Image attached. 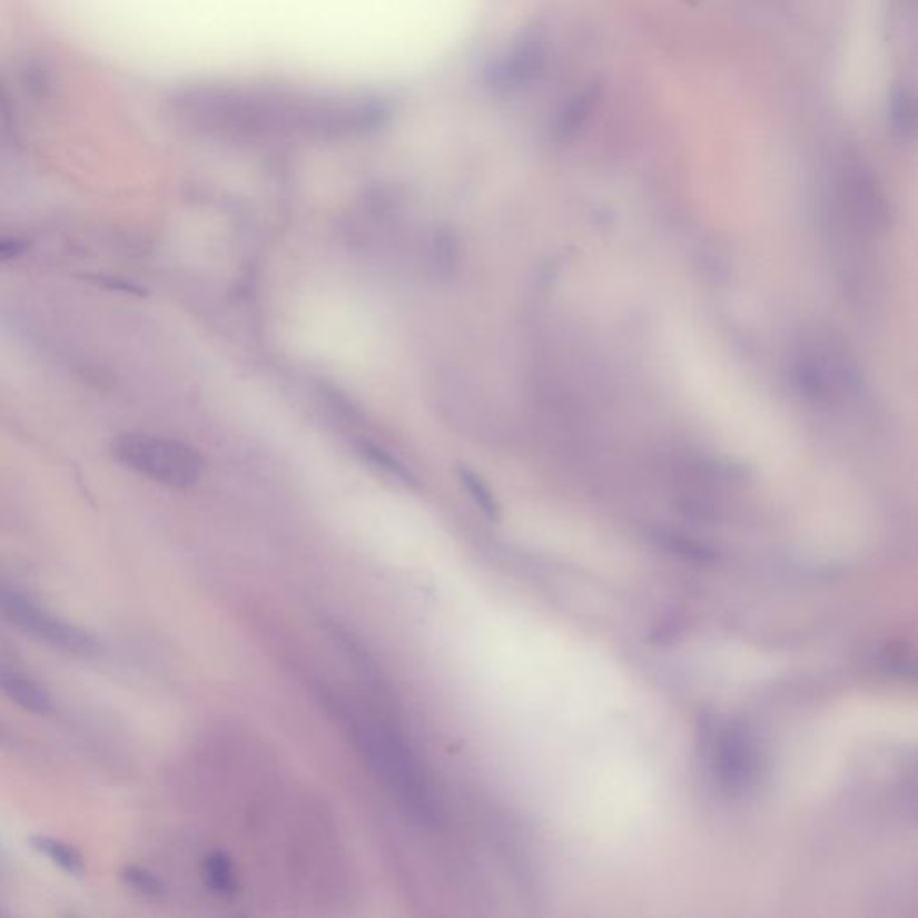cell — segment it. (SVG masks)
Listing matches in <instances>:
<instances>
[{
    "label": "cell",
    "mask_w": 918,
    "mask_h": 918,
    "mask_svg": "<svg viewBox=\"0 0 918 918\" xmlns=\"http://www.w3.org/2000/svg\"><path fill=\"white\" fill-rule=\"evenodd\" d=\"M181 122L217 134L304 131L365 134L386 119V108L368 98H313L257 88H190L172 101Z\"/></svg>",
    "instance_id": "obj_1"
},
{
    "label": "cell",
    "mask_w": 918,
    "mask_h": 918,
    "mask_svg": "<svg viewBox=\"0 0 918 918\" xmlns=\"http://www.w3.org/2000/svg\"><path fill=\"white\" fill-rule=\"evenodd\" d=\"M343 720L351 724L352 738L369 767L397 797L407 815L422 823L436 820V806L430 786L404 739L377 721L354 714L345 715Z\"/></svg>",
    "instance_id": "obj_2"
},
{
    "label": "cell",
    "mask_w": 918,
    "mask_h": 918,
    "mask_svg": "<svg viewBox=\"0 0 918 918\" xmlns=\"http://www.w3.org/2000/svg\"><path fill=\"white\" fill-rule=\"evenodd\" d=\"M110 451L125 468L167 488H190L198 485L204 474L201 454L180 440L122 433L111 440Z\"/></svg>",
    "instance_id": "obj_3"
},
{
    "label": "cell",
    "mask_w": 918,
    "mask_h": 918,
    "mask_svg": "<svg viewBox=\"0 0 918 918\" xmlns=\"http://www.w3.org/2000/svg\"><path fill=\"white\" fill-rule=\"evenodd\" d=\"M0 614L11 624L69 655L93 659L105 650L93 633L52 614L42 603L0 578Z\"/></svg>",
    "instance_id": "obj_4"
},
{
    "label": "cell",
    "mask_w": 918,
    "mask_h": 918,
    "mask_svg": "<svg viewBox=\"0 0 918 918\" xmlns=\"http://www.w3.org/2000/svg\"><path fill=\"white\" fill-rule=\"evenodd\" d=\"M714 773L729 791L743 793L757 773V753L744 730L727 724L714 743Z\"/></svg>",
    "instance_id": "obj_5"
},
{
    "label": "cell",
    "mask_w": 918,
    "mask_h": 918,
    "mask_svg": "<svg viewBox=\"0 0 918 918\" xmlns=\"http://www.w3.org/2000/svg\"><path fill=\"white\" fill-rule=\"evenodd\" d=\"M0 692L31 714L47 718L56 712L55 698L43 685L4 664H0Z\"/></svg>",
    "instance_id": "obj_6"
},
{
    "label": "cell",
    "mask_w": 918,
    "mask_h": 918,
    "mask_svg": "<svg viewBox=\"0 0 918 918\" xmlns=\"http://www.w3.org/2000/svg\"><path fill=\"white\" fill-rule=\"evenodd\" d=\"M31 849L37 850L40 856L49 859L55 867L72 877H83L87 872V865L78 849L66 841L56 840L51 836L34 835L29 838Z\"/></svg>",
    "instance_id": "obj_7"
},
{
    "label": "cell",
    "mask_w": 918,
    "mask_h": 918,
    "mask_svg": "<svg viewBox=\"0 0 918 918\" xmlns=\"http://www.w3.org/2000/svg\"><path fill=\"white\" fill-rule=\"evenodd\" d=\"M457 477L462 481L463 488L471 494L474 503L480 506L481 512L485 513L486 517L492 519V521L499 519L501 506H499L497 497H495L492 488L486 485V481L476 471H472L471 466H460Z\"/></svg>",
    "instance_id": "obj_8"
},
{
    "label": "cell",
    "mask_w": 918,
    "mask_h": 918,
    "mask_svg": "<svg viewBox=\"0 0 918 918\" xmlns=\"http://www.w3.org/2000/svg\"><path fill=\"white\" fill-rule=\"evenodd\" d=\"M598 96H600V88L592 85V87L585 88L578 98L573 99V102L565 108L562 117H560L559 125H556L559 137L565 139L585 122L586 116L591 113L592 108L598 102Z\"/></svg>",
    "instance_id": "obj_9"
},
{
    "label": "cell",
    "mask_w": 918,
    "mask_h": 918,
    "mask_svg": "<svg viewBox=\"0 0 918 918\" xmlns=\"http://www.w3.org/2000/svg\"><path fill=\"white\" fill-rule=\"evenodd\" d=\"M205 879L219 896H234L237 891L236 872L230 859L223 852H214L205 859Z\"/></svg>",
    "instance_id": "obj_10"
},
{
    "label": "cell",
    "mask_w": 918,
    "mask_h": 918,
    "mask_svg": "<svg viewBox=\"0 0 918 918\" xmlns=\"http://www.w3.org/2000/svg\"><path fill=\"white\" fill-rule=\"evenodd\" d=\"M120 879L130 886V888H134L135 891H139L140 896L144 897H160L164 896V891H166V885H164L162 879H160L157 873L148 870V868L130 865V867H126L125 870L120 872Z\"/></svg>",
    "instance_id": "obj_11"
},
{
    "label": "cell",
    "mask_w": 918,
    "mask_h": 918,
    "mask_svg": "<svg viewBox=\"0 0 918 918\" xmlns=\"http://www.w3.org/2000/svg\"><path fill=\"white\" fill-rule=\"evenodd\" d=\"M662 544H664L665 547H670L674 553L682 554L685 559L700 560V562L714 559V551L709 550V547L700 544V542L685 539V536L662 535Z\"/></svg>",
    "instance_id": "obj_12"
},
{
    "label": "cell",
    "mask_w": 918,
    "mask_h": 918,
    "mask_svg": "<svg viewBox=\"0 0 918 918\" xmlns=\"http://www.w3.org/2000/svg\"><path fill=\"white\" fill-rule=\"evenodd\" d=\"M914 101L909 98L908 92L897 90L894 98H891V122H894L899 134H906V131L914 128Z\"/></svg>",
    "instance_id": "obj_13"
},
{
    "label": "cell",
    "mask_w": 918,
    "mask_h": 918,
    "mask_svg": "<svg viewBox=\"0 0 918 918\" xmlns=\"http://www.w3.org/2000/svg\"><path fill=\"white\" fill-rule=\"evenodd\" d=\"M365 456H368L369 462L377 463L383 471L389 472L392 476L406 481V483H411V472L407 471L406 466L402 465L398 460H395L392 454L386 453L383 448L374 447V445H366Z\"/></svg>",
    "instance_id": "obj_14"
},
{
    "label": "cell",
    "mask_w": 918,
    "mask_h": 918,
    "mask_svg": "<svg viewBox=\"0 0 918 918\" xmlns=\"http://www.w3.org/2000/svg\"><path fill=\"white\" fill-rule=\"evenodd\" d=\"M29 243L20 237L0 236V263H10L28 254Z\"/></svg>",
    "instance_id": "obj_15"
},
{
    "label": "cell",
    "mask_w": 918,
    "mask_h": 918,
    "mask_svg": "<svg viewBox=\"0 0 918 918\" xmlns=\"http://www.w3.org/2000/svg\"><path fill=\"white\" fill-rule=\"evenodd\" d=\"M98 280L99 284L107 286L108 289H113V292L131 293V295H142L144 293L142 287L135 286L128 280H120V278L99 277Z\"/></svg>",
    "instance_id": "obj_16"
},
{
    "label": "cell",
    "mask_w": 918,
    "mask_h": 918,
    "mask_svg": "<svg viewBox=\"0 0 918 918\" xmlns=\"http://www.w3.org/2000/svg\"><path fill=\"white\" fill-rule=\"evenodd\" d=\"M13 744V738H11L10 732L0 724V748H10Z\"/></svg>",
    "instance_id": "obj_17"
}]
</instances>
